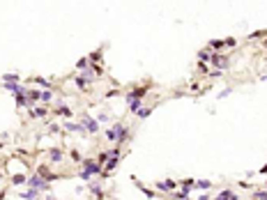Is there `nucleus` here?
I'll return each mask as SVG.
<instances>
[{"mask_svg": "<svg viewBox=\"0 0 267 200\" xmlns=\"http://www.w3.org/2000/svg\"><path fill=\"white\" fill-rule=\"evenodd\" d=\"M212 55H214V53H212V49H203V51L198 53L200 60H212Z\"/></svg>", "mask_w": 267, "mask_h": 200, "instance_id": "nucleus-7", "label": "nucleus"}, {"mask_svg": "<svg viewBox=\"0 0 267 200\" xmlns=\"http://www.w3.org/2000/svg\"><path fill=\"white\" fill-rule=\"evenodd\" d=\"M111 159V152H102V154H99V166H102L104 161H108Z\"/></svg>", "mask_w": 267, "mask_h": 200, "instance_id": "nucleus-17", "label": "nucleus"}, {"mask_svg": "<svg viewBox=\"0 0 267 200\" xmlns=\"http://www.w3.org/2000/svg\"><path fill=\"white\" fill-rule=\"evenodd\" d=\"M46 115V108H35L32 110V117H44Z\"/></svg>", "mask_w": 267, "mask_h": 200, "instance_id": "nucleus-16", "label": "nucleus"}, {"mask_svg": "<svg viewBox=\"0 0 267 200\" xmlns=\"http://www.w3.org/2000/svg\"><path fill=\"white\" fill-rule=\"evenodd\" d=\"M35 85H39V87H51L49 81H44V78H35Z\"/></svg>", "mask_w": 267, "mask_h": 200, "instance_id": "nucleus-15", "label": "nucleus"}, {"mask_svg": "<svg viewBox=\"0 0 267 200\" xmlns=\"http://www.w3.org/2000/svg\"><path fill=\"white\" fill-rule=\"evenodd\" d=\"M263 46H265V49H267V39H265V42H263Z\"/></svg>", "mask_w": 267, "mask_h": 200, "instance_id": "nucleus-25", "label": "nucleus"}, {"mask_svg": "<svg viewBox=\"0 0 267 200\" xmlns=\"http://www.w3.org/2000/svg\"><path fill=\"white\" fill-rule=\"evenodd\" d=\"M76 67H79V69H83V72H85V69L90 67V58H81V60L76 62Z\"/></svg>", "mask_w": 267, "mask_h": 200, "instance_id": "nucleus-8", "label": "nucleus"}, {"mask_svg": "<svg viewBox=\"0 0 267 200\" xmlns=\"http://www.w3.org/2000/svg\"><path fill=\"white\" fill-rule=\"evenodd\" d=\"M136 115H138V117H147V115H150V108H141Z\"/></svg>", "mask_w": 267, "mask_h": 200, "instance_id": "nucleus-21", "label": "nucleus"}, {"mask_svg": "<svg viewBox=\"0 0 267 200\" xmlns=\"http://www.w3.org/2000/svg\"><path fill=\"white\" fill-rule=\"evenodd\" d=\"M46 200H55V198H53V196H49V198H46Z\"/></svg>", "mask_w": 267, "mask_h": 200, "instance_id": "nucleus-27", "label": "nucleus"}, {"mask_svg": "<svg viewBox=\"0 0 267 200\" xmlns=\"http://www.w3.org/2000/svg\"><path fill=\"white\" fill-rule=\"evenodd\" d=\"M256 198H258V200H267V193H260V191H258V193H256Z\"/></svg>", "mask_w": 267, "mask_h": 200, "instance_id": "nucleus-23", "label": "nucleus"}, {"mask_svg": "<svg viewBox=\"0 0 267 200\" xmlns=\"http://www.w3.org/2000/svg\"><path fill=\"white\" fill-rule=\"evenodd\" d=\"M12 182H14V184H26V175H14Z\"/></svg>", "mask_w": 267, "mask_h": 200, "instance_id": "nucleus-14", "label": "nucleus"}, {"mask_svg": "<svg viewBox=\"0 0 267 200\" xmlns=\"http://www.w3.org/2000/svg\"><path fill=\"white\" fill-rule=\"evenodd\" d=\"M51 161H62V152L60 150H51Z\"/></svg>", "mask_w": 267, "mask_h": 200, "instance_id": "nucleus-11", "label": "nucleus"}, {"mask_svg": "<svg viewBox=\"0 0 267 200\" xmlns=\"http://www.w3.org/2000/svg\"><path fill=\"white\" fill-rule=\"evenodd\" d=\"M88 83H90V81H88L85 76H79V78H76V87H81V90H85Z\"/></svg>", "mask_w": 267, "mask_h": 200, "instance_id": "nucleus-10", "label": "nucleus"}, {"mask_svg": "<svg viewBox=\"0 0 267 200\" xmlns=\"http://www.w3.org/2000/svg\"><path fill=\"white\" fill-rule=\"evenodd\" d=\"M39 101H51V90H46V92H41V97H39Z\"/></svg>", "mask_w": 267, "mask_h": 200, "instance_id": "nucleus-18", "label": "nucleus"}, {"mask_svg": "<svg viewBox=\"0 0 267 200\" xmlns=\"http://www.w3.org/2000/svg\"><path fill=\"white\" fill-rule=\"evenodd\" d=\"M230 200H237V196H235V193H233V198H230Z\"/></svg>", "mask_w": 267, "mask_h": 200, "instance_id": "nucleus-26", "label": "nucleus"}, {"mask_svg": "<svg viewBox=\"0 0 267 200\" xmlns=\"http://www.w3.org/2000/svg\"><path fill=\"white\" fill-rule=\"evenodd\" d=\"M210 46H212V51H219V49L226 46V42H223V39H214V42H210Z\"/></svg>", "mask_w": 267, "mask_h": 200, "instance_id": "nucleus-9", "label": "nucleus"}, {"mask_svg": "<svg viewBox=\"0 0 267 200\" xmlns=\"http://www.w3.org/2000/svg\"><path fill=\"white\" fill-rule=\"evenodd\" d=\"M21 198H23V200H37V198H39V191H37V189H30V191H21Z\"/></svg>", "mask_w": 267, "mask_h": 200, "instance_id": "nucleus-6", "label": "nucleus"}, {"mask_svg": "<svg viewBox=\"0 0 267 200\" xmlns=\"http://www.w3.org/2000/svg\"><path fill=\"white\" fill-rule=\"evenodd\" d=\"M198 189H210V182H198Z\"/></svg>", "mask_w": 267, "mask_h": 200, "instance_id": "nucleus-22", "label": "nucleus"}, {"mask_svg": "<svg viewBox=\"0 0 267 200\" xmlns=\"http://www.w3.org/2000/svg\"><path fill=\"white\" fill-rule=\"evenodd\" d=\"M81 124L85 127V131H88V133H94V131H97V127H99L90 115H83V117H81Z\"/></svg>", "mask_w": 267, "mask_h": 200, "instance_id": "nucleus-3", "label": "nucleus"}, {"mask_svg": "<svg viewBox=\"0 0 267 200\" xmlns=\"http://www.w3.org/2000/svg\"><path fill=\"white\" fill-rule=\"evenodd\" d=\"M212 62H214L219 69H226L228 67V58H223V55H212Z\"/></svg>", "mask_w": 267, "mask_h": 200, "instance_id": "nucleus-5", "label": "nucleus"}, {"mask_svg": "<svg viewBox=\"0 0 267 200\" xmlns=\"http://www.w3.org/2000/svg\"><path fill=\"white\" fill-rule=\"evenodd\" d=\"M230 198H233V191H221L217 200H230Z\"/></svg>", "mask_w": 267, "mask_h": 200, "instance_id": "nucleus-13", "label": "nucleus"}, {"mask_svg": "<svg viewBox=\"0 0 267 200\" xmlns=\"http://www.w3.org/2000/svg\"><path fill=\"white\" fill-rule=\"evenodd\" d=\"M127 136H129V129L124 127L122 122H115V124L106 131V138H108L111 143H117V145H120L122 140H127Z\"/></svg>", "mask_w": 267, "mask_h": 200, "instance_id": "nucleus-1", "label": "nucleus"}, {"mask_svg": "<svg viewBox=\"0 0 267 200\" xmlns=\"http://www.w3.org/2000/svg\"><path fill=\"white\" fill-rule=\"evenodd\" d=\"M58 113H60V115H64V117H72V110H69L67 106H58Z\"/></svg>", "mask_w": 267, "mask_h": 200, "instance_id": "nucleus-12", "label": "nucleus"}, {"mask_svg": "<svg viewBox=\"0 0 267 200\" xmlns=\"http://www.w3.org/2000/svg\"><path fill=\"white\" fill-rule=\"evenodd\" d=\"M28 182H30V186H32V189H37V191H39V189H41V191H49V184H46V182L41 179L39 175H35V177H30Z\"/></svg>", "mask_w": 267, "mask_h": 200, "instance_id": "nucleus-4", "label": "nucleus"}, {"mask_svg": "<svg viewBox=\"0 0 267 200\" xmlns=\"http://www.w3.org/2000/svg\"><path fill=\"white\" fill-rule=\"evenodd\" d=\"M198 200H210V196H200Z\"/></svg>", "mask_w": 267, "mask_h": 200, "instance_id": "nucleus-24", "label": "nucleus"}, {"mask_svg": "<svg viewBox=\"0 0 267 200\" xmlns=\"http://www.w3.org/2000/svg\"><path fill=\"white\" fill-rule=\"evenodd\" d=\"M83 166H85L83 170H85L90 177H92V175H102V166H99L94 159H83Z\"/></svg>", "mask_w": 267, "mask_h": 200, "instance_id": "nucleus-2", "label": "nucleus"}, {"mask_svg": "<svg viewBox=\"0 0 267 200\" xmlns=\"http://www.w3.org/2000/svg\"><path fill=\"white\" fill-rule=\"evenodd\" d=\"M72 161H83V156L79 154V150H72Z\"/></svg>", "mask_w": 267, "mask_h": 200, "instance_id": "nucleus-20", "label": "nucleus"}, {"mask_svg": "<svg viewBox=\"0 0 267 200\" xmlns=\"http://www.w3.org/2000/svg\"><path fill=\"white\" fill-rule=\"evenodd\" d=\"M16 81H19V76H14V74L5 76V83H16Z\"/></svg>", "mask_w": 267, "mask_h": 200, "instance_id": "nucleus-19", "label": "nucleus"}]
</instances>
